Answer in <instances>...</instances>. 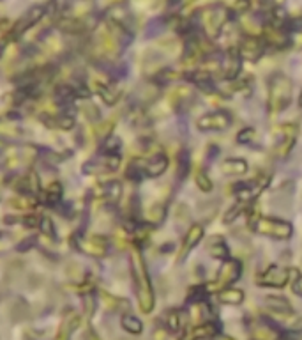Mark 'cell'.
<instances>
[{"label":"cell","instance_id":"cell-1","mask_svg":"<svg viewBox=\"0 0 302 340\" xmlns=\"http://www.w3.org/2000/svg\"><path fill=\"white\" fill-rule=\"evenodd\" d=\"M131 275H133V282H134V291L138 294V301H140V307L143 312H150L152 307H154V289H152V282L150 276H148L147 266H145V261L140 253L134 252L131 255Z\"/></svg>","mask_w":302,"mask_h":340},{"label":"cell","instance_id":"cell-2","mask_svg":"<svg viewBox=\"0 0 302 340\" xmlns=\"http://www.w3.org/2000/svg\"><path fill=\"white\" fill-rule=\"evenodd\" d=\"M291 80L288 78L284 73H274L269 78V101H267V108H269L270 116H277L283 110L288 108L291 101Z\"/></svg>","mask_w":302,"mask_h":340},{"label":"cell","instance_id":"cell-3","mask_svg":"<svg viewBox=\"0 0 302 340\" xmlns=\"http://www.w3.org/2000/svg\"><path fill=\"white\" fill-rule=\"evenodd\" d=\"M253 229L258 234L267 236V238L277 239V241H286L293 236V227L290 221H284L281 218H269V216H258L253 221Z\"/></svg>","mask_w":302,"mask_h":340},{"label":"cell","instance_id":"cell-4","mask_svg":"<svg viewBox=\"0 0 302 340\" xmlns=\"http://www.w3.org/2000/svg\"><path fill=\"white\" fill-rule=\"evenodd\" d=\"M230 18V11L224 8L223 4H214L203 11V15H200V22L203 30L207 32V36L216 37L219 36V32L223 30L224 23Z\"/></svg>","mask_w":302,"mask_h":340},{"label":"cell","instance_id":"cell-5","mask_svg":"<svg viewBox=\"0 0 302 340\" xmlns=\"http://www.w3.org/2000/svg\"><path fill=\"white\" fill-rule=\"evenodd\" d=\"M293 195H295V183L286 181L276 188V192L270 195V207L283 214H288L293 207Z\"/></svg>","mask_w":302,"mask_h":340},{"label":"cell","instance_id":"cell-6","mask_svg":"<svg viewBox=\"0 0 302 340\" xmlns=\"http://www.w3.org/2000/svg\"><path fill=\"white\" fill-rule=\"evenodd\" d=\"M234 117L224 110H217V112H209L205 116H201L196 121V126L200 131H224L232 126Z\"/></svg>","mask_w":302,"mask_h":340},{"label":"cell","instance_id":"cell-7","mask_svg":"<svg viewBox=\"0 0 302 340\" xmlns=\"http://www.w3.org/2000/svg\"><path fill=\"white\" fill-rule=\"evenodd\" d=\"M298 137V128L295 124H284V126L279 128L277 131V138H276V154L279 158H286L290 154V151L293 149L295 142H297Z\"/></svg>","mask_w":302,"mask_h":340},{"label":"cell","instance_id":"cell-8","mask_svg":"<svg viewBox=\"0 0 302 340\" xmlns=\"http://www.w3.org/2000/svg\"><path fill=\"white\" fill-rule=\"evenodd\" d=\"M290 280V269L281 266H269L263 273L258 275V286L263 287H284Z\"/></svg>","mask_w":302,"mask_h":340},{"label":"cell","instance_id":"cell-9","mask_svg":"<svg viewBox=\"0 0 302 340\" xmlns=\"http://www.w3.org/2000/svg\"><path fill=\"white\" fill-rule=\"evenodd\" d=\"M46 15V8L44 6H34V8H30L29 11L25 13V15L22 16V18L18 20V23H16L15 27H13V32L11 36L15 37H20L23 32H27V30L30 29V27H34L37 22H39L43 16Z\"/></svg>","mask_w":302,"mask_h":340},{"label":"cell","instance_id":"cell-10","mask_svg":"<svg viewBox=\"0 0 302 340\" xmlns=\"http://www.w3.org/2000/svg\"><path fill=\"white\" fill-rule=\"evenodd\" d=\"M219 68H221L223 78H226V80L237 78L239 73H241V69H242V57H241V53H239V50L230 48V50L223 55V59H221Z\"/></svg>","mask_w":302,"mask_h":340},{"label":"cell","instance_id":"cell-11","mask_svg":"<svg viewBox=\"0 0 302 340\" xmlns=\"http://www.w3.org/2000/svg\"><path fill=\"white\" fill-rule=\"evenodd\" d=\"M203 239V227L201 225H191L189 231L186 232V236H184V241H182V246H180V252H179V262L186 261V257L189 255V252L194 248V246L198 245V243Z\"/></svg>","mask_w":302,"mask_h":340},{"label":"cell","instance_id":"cell-12","mask_svg":"<svg viewBox=\"0 0 302 340\" xmlns=\"http://www.w3.org/2000/svg\"><path fill=\"white\" fill-rule=\"evenodd\" d=\"M263 46H265V41L258 39L255 36H248L241 41V57L248 59V61H258L263 53Z\"/></svg>","mask_w":302,"mask_h":340},{"label":"cell","instance_id":"cell-13","mask_svg":"<svg viewBox=\"0 0 302 340\" xmlns=\"http://www.w3.org/2000/svg\"><path fill=\"white\" fill-rule=\"evenodd\" d=\"M186 78L189 80L193 85H196L198 89H201V91H205V92L216 91L212 75H210V71H207V69H194V71L187 73Z\"/></svg>","mask_w":302,"mask_h":340},{"label":"cell","instance_id":"cell-14","mask_svg":"<svg viewBox=\"0 0 302 340\" xmlns=\"http://www.w3.org/2000/svg\"><path fill=\"white\" fill-rule=\"evenodd\" d=\"M241 264H239V261H235V259H228V261H224L223 268L219 269V275H217V284L219 286H228V284H234L235 280L241 276Z\"/></svg>","mask_w":302,"mask_h":340},{"label":"cell","instance_id":"cell-15","mask_svg":"<svg viewBox=\"0 0 302 340\" xmlns=\"http://www.w3.org/2000/svg\"><path fill=\"white\" fill-rule=\"evenodd\" d=\"M207 252L212 259H219V261H228L230 259V248H228L226 241L221 236H210L207 239Z\"/></svg>","mask_w":302,"mask_h":340},{"label":"cell","instance_id":"cell-16","mask_svg":"<svg viewBox=\"0 0 302 340\" xmlns=\"http://www.w3.org/2000/svg\"><path fill=\"white\" fill-rule=\"evenodd\" d=\"M166 168H168V158L163 152H158L145 161V174L148 178H159V176L165 174Z\"/></svg>","mask_w":302,"mask_h":340},{"label":"cell","instance_id":"cell-17","mask_svg":"<svg viewBox=\"0 0 302 340\" xmlns=\"http://www.w3.org/2000/svg\"><path fill=\"white\" fill-rule=\"evenodd\" d=\"M23 135V130L20 128L18 123H15V119H9L8 116L4 119H0V140L11 142L18 140Z\"/></svg>","mask_w":302,"mask_h":340},{"label":"cell","instance_id":"cell-18","mask_svg":"<svg viewBox=\"0 0 302 340\" xmlns=\"http://www.w3.org/2000/svg\"><path fill=\"white\" fill-rule=\"evenodd\" d=\"M78 248L85 250V252L92 253V255H105V253L108 252V241H106L103 236H92V238H89L87 243L85 239L80 241Z\"/></svg>","mask_w":302,"mask_h":340},{"label":"cell","instance_id":"cell-19","mask_svg":"<svg viewBox=\"0 0 302 340\" xmlns=\"http://www.w3.org/2000/svg\"><path fill=\"white\" fill-rule=\"evenodd\" d=\"M263 305H265L270 312H274V314H283V315L291 314V305L284 296H272V294H269V296H265V300H263Z\"/></svg>","mask_w":302,"mask_h":340},{"label":"cell","instance_id":"cell-20","mask_svg":"<svg viewBox=\"0 0 302 340\" xmlns=\"http://www.w3.org/2000/svg\"><path fill=\"white\" fill-rule=\"evenodd\" d=\"M248 168H249L248 161L242 158H226L221 163V170L226 176H242L248 172Z\"/></svg>","mask_w":302,"mask_h":340},{"label":"cell","instance_id":"cell-21","mask_svg":"<svg viewBox=\"0 0 302 340\" xmlns=\"http://www.w3.org/2000/svg\"><path fill=\"white\" fill-rule=\"evenodd\" d=\"M53 96H55V99H57L58 105H62L64 108L71 106L72 101H74V98H76L72 85H67V83H58L57 87H55V91H53Z\"/></svg>","mask_w":302,"mask_h":340},{"label":"cell","instance_id":"cell-22","mask_svg":"<svg viewBox=\"0 0 302 340\" xmlns=\"http://www.w3.org/2000/svg\"><path fill=\"white\" fill-rule=\"evenodd\" d=\"M217 300L224 305H232V307H239V305L244 303V293L241 289H235V287H226L219 293Z\"/></svg>","mask_w":302,"mask_h":340},{"label":"cell","instance_id":"cell-23","mask_svg":"<svg viewBox=\"0 0 302 340\" xmlns=\"http://www.w3.org/2000/svg\"><path fill=\"white\" fill-rule=\"evenodd\" d=\"M191 170V156L187 149H182L177 156V179L179 181H184L187 178Z\"/></svg>","mask_w":302,"mask_h":340},{"label":"cell","instance_id":"cell-24","mask_svg":"<svg viewBox=\"0 0 302 340\" xmlns=\"http://www.w3.org/2000/svg\"><path fill=\"white\" fill-rule=\"evenodd\" d=\"M120 147H122L120 138L110 135V137L103 138V142H101V145H99V152L103 156H113V154H119Z\"/></svg>","mask_w":302,"mask_h":340},{"label":"cell","instance_id":"cell-25","mask_svg":"<svg viewBox=\"0 0 302 340\" xmlns=\"http://www.w3.org/2000/svg\"><path fill=\"white\" fill-rule=\"evenodd\" d=\"M126 178L133 183H140L143 178H147V174H145V161H140V159L131 161L129 165H127Z\"/></svg>","mask_w":302,"mask_h":340},{"label":"cell","instance_id":"cell-26","mask_svg":"<svg viewBox=\"0 0 302 340\" xmlns=\"http://www.w3.org/2000/svg\"><path fill=\"white\" fill-rule=\"evenodd\" d=\"M62 193H64V188H62V183L53 181L44 192V202L51 204V206H57L62 200Z\"/></svg>","mask_w":302,"mask_h":340},{"label":"cell","instance_id":"cell-27","mask_svg":"<svg viewBox=\"0 0 302 340\" xmlns=\"http://www.w3.org/2000/svg\"><path fill=\"white\" fill-rule=\"evenodd\" d=\"M103 197L108 199L110 202H119V199L122 197V185L119 181H110L103 185Z\"/></svg>","mask_w":302,"mask_h":340},{"label":"cell","instance_id":"cell-28","mask_svg":"<svg viewBox=\"0 0 302 340\" xmlns=\"http://www.w3.org/2000/svg\"><path fill=\"white\" fill-rule=\"evenodd\" d=\"M97 92L103 99H105L106 105H115L120 98V91H115L112 85H103V83H97Z\"/></svg>","mask_w":302,"mask_h":340},{"label":"cell","instance_id":"cell-29","mask_svg":"<svg viewBox=\"0 0 302 340\" xmlns=\"http://www.w3.org/2000/svg\"><path fill=\"white\" fill-rule=\"evenodd\" d=\"M166 18L165 16H159V18H154V20H150L148 22V25H147V30H145V36L147 37H156V36H159V34H163L165 32V29H166Z\"/></svg>","mask_w":302,"mask_h":340},{"label":"cell","instance_id":"cell-30","mask_svg":"<svg viewBox=\"0 0 302 340\" xmlns=\"http://www.w3.org/2000/svg\"><path fill=\"white\" fill-rule=\"evenodd\" d=\"M76 126V119L72 114H60V116H55V128H60L64 131H69Z\"/></svg>","mask_w":302,"mask_h":340},{"label":"cell","instance_id":"cell-31","mask_svg":"<svg viewBox=\"0 0 302 340\" xmlns=\"http://www.w3.org/2000/svg\"><path fill=\"white\" fill-rule=\"evenodd\" d=\"M39 229L43 232V236H46L50 239H57V229H55V223L51 218L48 216L39 218Z\"/></svg>","mask_w":302,"mask_h":340},{"label":"cell","instance_id":"cell-32","mask_svg":"<svg viewBox=\"0 0 302 340\" xmlns=\"http://www.w3.org/2000/svg\"><path fill=\"white\" fill-rule=\"evenodd\" d=\"M194 181H196V185H198V188L201 190V192H205V193H209V192H212V181H210V178L209 176L203 172V170H200V172H196V178H194Z\"/></svg>","mask_w":302,"mask_h":340},{"label":"cell","instance_id":"cell-33","mask_svg":"<svg viewBox=\"0 0 302 340\" xmlns=\"http://www.w3.org/2000/svg\"><path fill=\"white\" fill-rule=\"evenodd\" d=\"M256 140V130L255 128H242L237 133L239 144H253Z\"/></svg>","mask_w":302,"mask_h":340},{"label":"cell","instance_id":"cell-34","mask_svg":"<svg viewBox=\"0 0 302 340\" xmlns=\"http://www.w3.org/2000/svg\"><path fill=\"white\" fill-rule=\"evenodd\" d=\"M175 78L177 75L173 73V69H161V71H158L154 75V82L158 83V85H166V83H170Z\"/></svg>","mask_w":302,"mask_h":340},{"label":"cell","instance_id":"cell-35","mask_svg":"<svg viewBox=\"0 0 302 340\" xmlns=\"http://www.w3.org/2000/svg\"><path fill=\"white\" fill-rule=\"evenodd\" d=\"M122 326L124 328L127 329V331H131V333H140L141 331V322L138 321L134 315H124L122 317Z\"/></svg>","mask_w":302,"mask_h":340},{"label":"cell","instance_id":"cell-36","mask_svg":"<svg viewBox=\"0 0 302 340\" xmlns=\"http://www.w3.org/2000/svg\"><path fill=\"white\" fill-rule=\"evenodd\" d=\"M217 207H219V202H217V200H207V202H201L200 206H198V209L203 211L201 214H203V216L207 214V220H210V218L216 214Z\"/></svg>","mask_w":302,"mask_h":340},{"label":"cell","instance_id":"cell-37","mask_svg":"<svg viewBox=\"0 0 302 340\" xmlns=\"http://www.w3.org/2000/svg\"><path fill=\"white\" fill-rule=\"evenodd\" d=\"M83 112H85V117L90 121V123H97V121H99V117H101L99 108H97V106L94 105V103H90V101H85V105H83Z\"/></svg>","mask_w":302,"mask_h":340},{"label":"cell","instance_id":"cell-38","mask_svg":"<svg viewBox=\"0 0 302 340\" xmlns=\"http://www.w3.org/2000/svg\"><path fill=\"white\" fill-rule=\"evenodd\" d=\"M166 216V207L163 206V204H156V206H152L150 209V221L156 225H159L163 220H165Z\"/></svg>","mask_w":302,"mask_h":340},{"label":"cell","instance_id":"cell-39","mask_svg":"<svg viewBox=\"0 0 302 340\" xmlns=\"http://www.w3.org/2000/svg\"><path fill=\"white\" fill-rule=\"evenodd\" d=\"M207 296V287L205 286H194L189 293V301H203Z\"/></svg>","mask_w":302,"mask_h":340},{"label":"cell","instance_id":"cell-40","mask_svg":"<svg viewBox=\"0 0 302 340\" xmlns=\"http://www.w3.org/2000/svg\"><path fill=\"white\" fill-rule=\"evenodd\" d=\"M242 209H244V204H242V202L241 204H235V206H232L230 209H228V213L224 214V218H223L224 223H232V221H234L235 218H237L239 214H241Z\"/></svg>","mask_w":302,"mask_h":340},{"label":"cell","instance_id":"cell-41","mask_svg":"<svg viewBox=\"0 0 302 340\" xmlns=\"http://www.w3.org/2000/svg\"><path fill=\"white\" fill-rule=\"evenodd\" d=\"M166 324H168V328L172 329V331H177V329L180 328V317L175 310L168 312V315H166Z\"/></svg>","mask_w":302,"mask_h":340},{"label":"cell","instance_id":"cell-42","mask_svg":"<svg viewBox=\"0 0 302 340\" xmlns=\"http://www.w3.org/2000/svg\"><path fill=\"white\" fill-rule=\"evenodd\" d=\"M36 236H32V238H25L23 241H20L18 245H16V250H18L20 253H23V252H29L30 248H34L36 246Z\"/></svg>","mask_w":302,"mask_h":340},{"label":"cell","instance_id":"cell-43","mask_svg":"<svg viewBox=\"0 0 302 340\" xmlns=\"http://www.w3.org/2000/svg\"><path fill=\"white\" fill-rule=\"evenodd\" d=\"M251 9V0H235L234 4V13H239V15H246V13Z\"/></svg>","mask_w":302,"mask_h":340},{"label":"cell","instance_id":"cell-44","mask_svg":"<svg viewBox=\"0 0 302 340\" xmlns=\"http://www.w3.org/2000/svg\"><path fill=\"white\" fill-rule=\"evenodd\" d=\"M22 223L25 225V227H29V229L39 227V218L34 216V214H27V216L22 218Z\"/></svg>","mask_w":302,"mask_h":340},{"label":"cell","instance_id":"cell-45","mask_svg":"<svg viewBox=\"0 0 302 340\" xmlns=\"http://www.w3.org/2000/svg\"><path fill=\"white\" fill-rule=\"evenodd\" d=\"M291 289H293V293L297 294V296L302 298V275L295 273V278L293 282H291Z\"/></svg>","mask_w":302,"mask_h":340},{"label":"cell","instance_id":"cell-46","mask_svg":"<svg viewBox=\"0 0 302 340\" xmlns=\"http://www.w3.org/2000/svg\"><path fill=\"white\" fill-rule=\"evenodd\" d=\"M219 154H221V149L217 147V145H209V147H207V161L209 163H212Z\"/></svg>","mask_w":302,"mask_h":340},{"label":"cell","instance_id":"cell-47","mask_svg":"<svg viewBox=\"0 0 302 340\" xmlns=\"http://www.w3.org/2000/svg\"><path fill=\"white\" fill-rule=\"evenodd\" d=\"M189 216H191V214H189V209H187V206L180 204V206L177 207V218H179L180 221H182V220L187 221V220H189Z\"/></svg>","mask_w":302,"mask_h":340},{"label":"cell","instance_id":"cell-48","mask_svg":"<svg viewBox=\"0 0 302 340\" xmlns=\"http://www.w3.org/2000/svg\"><path fill=\"white\" fill-rule=\"evenodd\" d=\"M182 6V0H168V8L170 9H177Z\"/></svg>","mask_w":302,"mask_h":340},{"label":"cell","instance_id":"cell-49","mask_svg":"<svg viewBox=\"0 0 302 340\" xmlns=\"http://www.w3.org/2000/svg\"><path fill=\"white\" fill-rule=\"evenodd\" d=\"M193 2H196V0H182V6H187V4H193Z\"/></svg>","mask_w":302,"mask_h":340},{"label":"cell","instance_id":"cell-50","mask_svg":"<svg viewBox=\"0 0 302 340\" xmlns=\"http://www.w3.org/2000/svg\"><path fill=\"white\" fill-rule=\"evenodd\" d=\"M2 53H4V46L0 44V57H2Z\"/></svg>","mask_w":302,"mask_h":340},{"label":"cell","instance_id":"cell-51","mask_svg":"<svg viewBox=\"0 0 302 340\" xmlns=\"http://www.w3.org/2000/svg\"><path fill=\"white\" fill-rule=\"evenodd\" d=\"M298 105L302 106V92H300V99H298Z\"/></svg>","mask_w":302,"mask_h":340}]
</instances>
